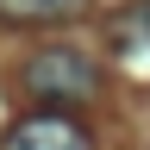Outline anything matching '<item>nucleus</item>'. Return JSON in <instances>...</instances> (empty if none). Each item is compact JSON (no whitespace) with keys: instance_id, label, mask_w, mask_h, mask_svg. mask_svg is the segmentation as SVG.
I'll return each instance as SVG.
<instances>
[{"instance_id":"f03ea898","label":"nucleus","mask_w":150,"mask_h":150,"mask_svg":"<svg viewBox=\"0 0 150 150\" xmlns=\"http://www.w3.org/2000/svg\"><path fill=\"white\" fill-rule=\"evenodd\" d=\"M0 150H94V131L75 119V112H25V119L6 125Z\"/></svg>"},{"instance_id":"20e7f679","label":"nucleus","mask_w":150,"mask_h":150,"mask_svg":"<svg viewBox=\"0 0 150 150\" xmlns=\"http://www.w3.org/2000/svg\"><path fill=\"white\" fill-rule=\"evenodd\" d=\"M94 0H0V19L6 25H56V19L88 13Z\"/></svg>"},{"instance_id":"f257e3e1","label":"nucleus","mask_w":150,"mask_h":150,"mask_svg":"<svg viewBox=\"0 0 150 150\" xmlns=\"http://www.w3.org/2000/svg\"><path fill=\"white\" fill-rule=\"evenodd\" d=\"M19 88H25L31 100H44V112H56L69 100H94V94H100V63H94L88 50H75V44H50V50H38L25 63Z\"/></svg>"},{"instance_id":"7ed1b4c3","label":"nucleus","mask_w":150,"mask_h":150,"mask_svg":"<svg viewBox=\"0 0 150 150\" xmlns=\"http://www.w3.org/2000/svg\"><path fill=\"white\" fill-rule=\"evenodd\" d=\"M112 50H119L138 75H150V0H138V6H125L112 19Z\"/></svg>"}]
</instances>
